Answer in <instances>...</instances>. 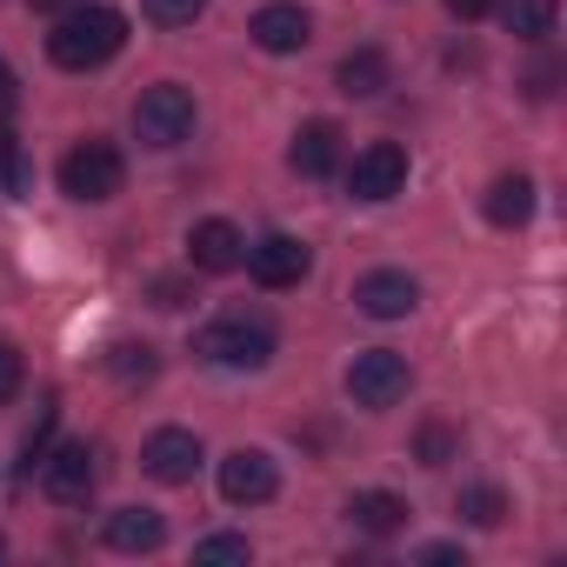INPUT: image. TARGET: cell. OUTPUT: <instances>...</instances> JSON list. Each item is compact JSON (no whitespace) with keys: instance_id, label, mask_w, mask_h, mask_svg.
I'll return each instance as SVG.
<instances>
[{"instance_id":"cell-17","label":"cell","mask_w":567,"mask_h":567,"mask_svg":"<svg viewBox=\"0 0 567 567\" xmlns=\"http://www.w3.org/2000/svg\"><path fill=\"white\" fill-rule=\"evenodd\" d=\"M481 214H487L494 227H527V220H534V181H527V174H501V181L487 187Z\"/></svg>"},{"instance_id":"cell-19","label":"cell","mask_w":567,"mask_h":567,"mask_svg":"<svg viewBox=\"0 0 567 567\" xmlns=\"http://www.w3.org/2000/svg\"><path fill=\"white\" fill-rule=\"evenodd\" d=\"M494 14H501V28L514 34V41H547L554 34V0H494Z\"/></svg>"},{"instance_id":"cell-22","label":"cell","mask_w":567,"mask_h":567,"mask_svg":"<svg viewBox=\"0 0 567 567\" xmlns=\"http://www.w3.org/2000/svg\"><path fill=\"white\" fill-rule=\"evenodd\" d=\"M0 181H8V194H34V167H28L14 127H0Z\"/></svg>"},{"instance_id":"cell-23","label":"cell","mask_w":567,"mask_h":567,"mask_svg":"<svg viewBox=\"0 0 567 567\" xmlns=\"http://www.w3.org/2000/svg\"><path fill=\"white\" fill-rule=\"evenodd\" d=\"M414 454H421V467H447V461L461 454V434H454L447 421H427V427L414 434Z\"/></svg>"},{"instance_id":"cell-24","label":"cell","mask_w":567,"mask_h":567,"mask_svg":"<svg viewBox=\"0 0 567 567\" xmlns=\"http://www.w3.org/2000/svg\"><path fill=\"white\" fill-rule=\"evenodd\" d=\"M54 421H61V408L48 401V408L34 414V427H28V441H21V474H34V467L48 461V447H54Z\"/></svg>"},{"instance_id":"cell-4","label":"cell","mask_w":567,"mask_h":567,"mask_svg":"<svg viewBox=\"0 0 567 567\" xmlns=\"http://www.w3.org/2000/svg\"><path fill=\"white\" fill-rule=\"evenodd\" d=\"M134 134H141V147H181L194 134V94L181 81H154L134 101Z\"/></svg>"},{"instance_id":"cell-13","label":"cell","mask_w":567,"mask_h":567,"mask_svg":"<svg viewBox=\"0 0 567 567\" xmlns=\"http://www.w3.org/2000/svg\"><path fill=\"white\" fill-rule=\"evenodd\" d=\"M240 254H247V234L234 227V220H194V234H187V260L200 267V274H234L240 267Z\"/></svg>"},{"instance_id":"cell-7","label":"cell","mask_w":567,"mask_h":567,"mask_svg":"<svg viewBox=\"0 0 567 567\" xmlns=\"http://www.w3.org/2000/svg\"><path fill=\"white\" fill-rule=\"evenodd\" d=\"M401 187H408V147L401 141H374V147L354 154V167H348L354 200H394Z\"/></svg>"},{"instance_id":"cell-25","label":"cell","mask_w":567,"mask_h":567,"mask_svg":"<svg viewBox=\"0 0 567 567\" xmlns=\"http://www.w3.org/2000/svg\"><path fill=\"white\" fill-rule=\"evenodd\" d=\"M141 14H147L154 28H194V21L207 14V0H141Z\"/></svg>"},{"instance_id":"cell-11","label":"cell","mask_w":567,"mask_h":567,"mask_svg":"<svg viewBox=\"0 0 567 567\" xmlns=\"http://www.w3.org/2000/svg\"><path fill=\"white\" fill-rule=\"evenodd\" d=\"M41 494L61 501V507H87V494H94V454H87V441L48 447V461H41Z\"/></svg>"},{"instance_id":"cell-21","label":"cell","mask_w":567,"mask_h":567,"mask_svg":"<svg viewBox=\"0 0 567 567\" xmlns=\"http://www.w3.org/2000/svg\"><path fill=\"white\" fill-rule=\"evenodd\" d=\"M467 527H501L507 520V494L501 487H461V507H454Z\"/></svg>"},{"instance_id":"cell-10","label":"cell","mask_w":567,"mask_h":567,"mask_svg":"<svg viewBox=\"0 0 567 567\" xmlns=\"http://www.w3.org/2000/svg\"><path fill=\"white\" fill-rule=\"evenodd\" d=\"M354 308H361L368 321H401V315L421 308V280L401 274V267H374V274L354 280Z\"/></svg>"},{"instance_id":"cell-5","label":"cell","mask_w":567,"mask_h":567,"mask_svg":"<svg viewBox=\"0 0 567 567\" xmlns=\"http://www.w3.org/2000/svg\"><path fill=\"white\" fill-rule=\"evenodd\" d=\"M408 388H414V374H408V361L394 354V348H368V354H354V368H348V394H354V408H394V401H408Z\"/></svg>"},{"instance_id":"cell-31","label":"cell","mask_w":567,"mask_h":567,"mask_svg":"<svg viewBox=\"0 0 567 567\" xmlns=\"http://www.w3.org/2000/svg\"><path fill=\"white\" fill-rule=\"evenodd\" d=\"M421 560H427V567H447V560H461V547H447V540H434V547H421Z\"/></svg>"},{"instance_id":"cell-18","label":"cell","mask_w":567,"mask_h":567,"mask_svg":"<svg viewBox=\"0 0 567 567\" xmlns=\"http://www.w3.org/2000/svg\"><path fill=\"white\" fill-rule=\"evenodd\" d=\"M334 81H341V94H348V101H374V94L388 87V54H381V48H354V54L341 61V74H334Z\"/></svg>"},{"instance_id":"cell-32","label":"cell","mask_w":567,"mask_h":567,"mask_svg":"<svg viewBox=\"0 0 567 567\" xmlns=\"http://www.w3.org/2000/svg\"><path fill=\"white\" fill-rule=\"evenodd\" d=\"M0 114H14V74H8V61H0Z\"/></svg>"},{"instance_id":"cell-12","label":"cell","mask_w":567,"mask_h":567,"mask_svg":"<svg viewBox=\"0 0 567 567\" xmlns=\"http://www.w3.org/2000/svg\"><path fill=\"white\" fill-rule=\"evenodd\" d=\"M247 34H254L260 54H301V48L315 41V14L295 8V0H267V8L247 21Z\"/></svg>"},{"instance_id":"cell-33","label":"cell","mask_w":567,"mask_h":567,"mask_svg":"<svg viewBox=\"0 0 567 567\" xmlns=\"http://www.w3.org/2000/svg\"><path fill=\"white\" fill-rule=\"evenodd\" d=\"M0 554H8V534H0Z\"/></svg>"},{"instance_id":"cell-28","label":"cell","mask_w":567,"mask_h":567,"mask_svg":"<svg viewBox=\"0 0 567 567\" xmlns=\"http://www.w3.org/2000/svg\"><path fill=\"white\" fill-rule=\"evenodd\" d=\"M154 308H187V280H154Z\"/></svg>"},{"instance_id":"cell-1","label":"cell","mask_w":567,"mask_h":567,"mask_svg":"<svg viewBox=\"0 0 567 567\" xmlns=\"http://www.w3.org/2000/svg\"><path fill=\"white\" fill-rule=\"evenodd\" d=\"M121 48H127V14H114V8H74V14H61L54 34H48V61H54L61 74H94V68H107Z\"/></svg>"},{"instance_id":"cell-15","label":"cell","mask_w":567,"mask_h":567,"mask_svg":"<svg viewBox=\"0 0 567 567\" xmlns=\"http://www.w3.org/2000/svg\"><path fill=\"white\" fill-rule=\"evenodd\" d=\"M288 167L308 174V181H328V174L341 167V127H334V121H308V127L295 134V147H288Z\"/></svg>"},{"instance_id":"cell-14","label":"cell","mask_w":567,"mask_h":567,"mask_svg":"<svg viewBox=\"0 0 567 567\" xmlns=\"http://www.w3.org/2000/svg\"><path fill=\"white\" fill-rule=\"evenodd\" d=\"M101 540H107L114 554H154V547L167 540V520H161L154 507H114V514L101 520Z\"/></svg>"},{"instance_id":"cell-8","label":"cell","mask_w":567,"mask_h":567,"mask_svg":"<svg viewBox=\"0 0 567 567\" xmlns=\"http://www.w3.org/2000/svg\"><path fill=\"white\" fill-rule=\"evenodd\" d=\"M274 494H280L274 454H260V447L220 454V501H227V507H260V501H274Z\"/></svg>"},{"instance_id":"cell-2","label":"cell","mask_w":567,"mask_h":567,"mask_svg":"<svg viewBox=\"0 0 567 567\" xmlns=\"http://www.w3.org/2000/svg\"><path fill=\"white\" fill-rule=\"evenodd\" d=\"M194 354L214 361V368H247L254 374V368L274 361V328L260 315H220V321H207L194 334Z\"/></svg>"},{"instance_id":"cell-16","label":"cell","mask_w":567,"mask_h":567,"mask_svg":"<svg viewBox=\"0 0 567 567\" xmlns=\"http://www.w3.org/2000/svg\"><path fill=\"white\" fill-rule=\"evenodd\" d=\"M408 514H414V507H408L401 494H388V487H361V494L348 501V520H354L361 534H374V540L401 534V527H408Z\"/></svg>"},{"instance_id":"cell-29","label":"cell","mask_w":567,"mask_h":567,"mask_svg":"<svg viewBox=\"0 0 567 567\" xmlns=\"http://www.w3.org/2000/svg\"><path fill=\"white\" fill-rule=\"evenodd\" d=\"M447 14H454V21H487L494 0H447Z\"/></svg>"},{"instance_id":"cell-27","label":"cell","mask_w":567,"mask_h":567,"mask_svg":"<svg viewBox=\"0 0 567 567\" xmlns=\"http://www.w3.org/2000/svg\"><path fill=\"white\" fill-rule=\"evenodd\" d=\"M21 381H28V361H21V348H14V341H0V408H8V401L21 394Z\"/></svg>"},{"instance_id":"cell-9","label":"cell","mask_w":567,"mask_h":567,"mask_svg":"<svg viewBox=\"0 0 567 567\" xmlns=\"http://www.w3.org/2000/svg\"><path fill=\"white\" fill-rule=\"evenodd\" d=\"M200 434H187V427H154L147 434V447H141V467L161 481V487H187L194 474H200Z\"/></svg>"},{"instance_id":"cell-26","label":"cell","mask_w":567,"mask_h":567,"mask_svg":"<svg viewBox=\"0 0 567 567\" xmlns=\"http://www.w3.org/2000/svg\"><path fill=\"white\" fill-rule=\"evenodd\" d=\"M254 547H247V534H207V540H194V560H247Z\"/></svg>"},{"instance_id":"cell-3","label":"cell","mask_w":567,"mask_h":567,"mask_svg":"<svg viewBox=\"0 0 567 567\" xmlns=\"http://www.w3.org/2000/svg\"><path fill=\"white\" fill-rule=\"evenodd\" d=\"M121 181H127V161L114 141H74L61 154V194H74V200H114Z\"/></svg>"},{"instance_id":"cell-30","label":"cell","mask_w":567,"mask_h":567,"mask_svg":"<svg viewBox=\"0 0 567 567\" xmlns=\"http://www.w3.org/2000/svg\"><path fill=\"white\" fill-rule=\"evenodd\" d=\"M28 8H34V14H54V21H61V14H74V8H87V0H28Z\"/></svg>"},{"instance_id":"cell-20","label":"cell","mask_w":567,"mask_h":567,"mask_svg":"<svg viewBox=\"0 0 567 567\" xmlns=\"http://www.w3.org/2000/svg\"><path fill=\"white\" fill-rule=\"evenodd\" d=\"M107 374H114L121 388H147V381L161 374V354H154L147 341H121V348L107 354Z\"/></svg>"},{"instance_id":"cell-6","label":"cell","mask_w":567,"mask_h":567,"mask_svg":"<svg viewBox=\"0 0 567 567\" xmlns=\"http://www.w3.org/2000/svg\"><path fill=\"white\" fill-rule=\"evenodd\" d=\"M240 267L260 280V288H301L308 280V267H315V254H308V240H295V234H267V240H247V254H240Z\"/></svg>"}]
</instances>
